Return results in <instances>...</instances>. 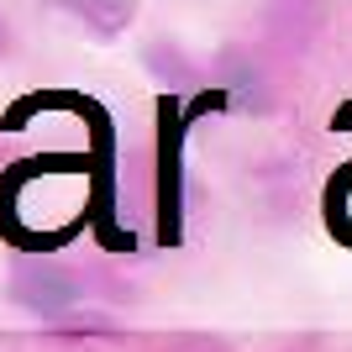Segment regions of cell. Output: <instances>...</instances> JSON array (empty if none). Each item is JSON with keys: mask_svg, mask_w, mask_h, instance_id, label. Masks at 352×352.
I'll return each instance as SVG.
<instances>
[{"mask_svg": "<svg viewBox=\"0 0 352 352\" xmlns=\"http://www.w3.org/2000/svg\"><path fill=\"white\" fill-rule=\"evenodd\" d=\"M63 11L85 16L95 32H121L126 16H132V6H126V0H63Z\"/></svg>", "mask_w": 352, "mask_h": 352, "instance_id": "1", "label": "cell"}]
</instances>
